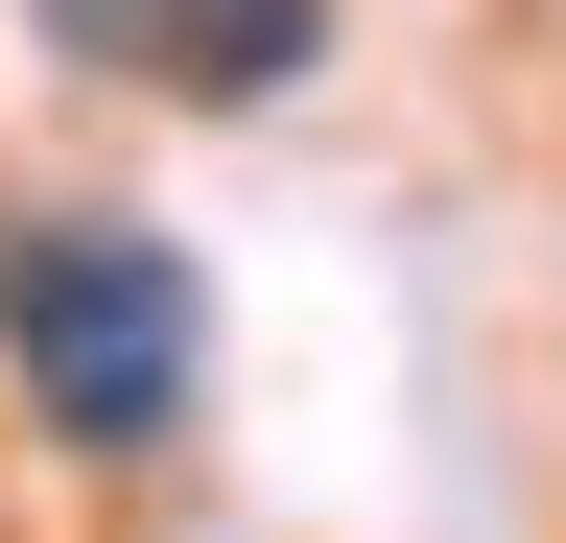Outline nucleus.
Returning a JSON list of instances; mask_svg holds the SVG:
<instances>
[{
  "label": "nucleus",
  "instance_id": "1",
  "mask_svg": "<svg viewBox=\"0 0 566 543\" xmlns=\"http://www.w3.org/2000/svg\"><path fill=\"white\" fill-rule=\"evenodd\" d=\"M0 355L71 449H166L189 426V260L142 213H0Z\"/></svg>",
  "mask_w": 566,
  "mask_h": 543
},
{
  "label": "nucleus",
  "instance_id": "2",
  "mask_svg": "<svg viewBox=\"0 0 566 543\" xmlns=\"http://www.w3.org/2000/svg\"><path fill=\"white\" fill-rule=\"evenodd\" d=\"M48 24L95 48V72H142V95H283L331 0H48Z\"/></svg>",
  "mask_w": 566,
  "mask_h": 543
}]
</instances>
